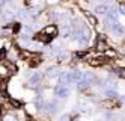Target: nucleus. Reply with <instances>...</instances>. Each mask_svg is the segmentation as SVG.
Listing matches in <instances>:
<instances>
[{"label":"nucleus","mask_w":125,"mask_h":121,"mask_svg":"<svg viewBox=\"0 0 125 121\" xmlns=\"http://www.w3.org/2000/svg\"><path fill=\"white\" fill-rule=\"evenodd\" d=\"M91 29H89L87 26H84V24H82L80 26V29L75 32V33H73V36H74V40L75 41H78L80 44H87L89 42V40H91Z\"/></svg>","instance_id":"1"},{"label":"nucleus","mask_w":125,"mask_h":121,"mask_svg":"<svg viewBox=\"0 0 125 121\" xmlns=\"http://www.w3.org/2000/svg\"><path fill=\"white\" fill-rule=\"evenodd\" d=\"M57 79L60 82V85L63 86H68L71 83H74V79H73V71H62L57 74Z\"/></svg>","instance_id":"2"},{"label":"nucleus","mask_w":125,"mask_h":121,"mask_svg":"<svg viewBox=\"0 0 125 121\" xmlns=\"http://www.w3.org/2000/svg\"><path fill=\"white\" fill-rule=\"evenodd\" d=\"M109 27H110V30L113 32V35L116 36H122L124 35V26L118 21V20H109Z\"/></svg>","instance_id":"3"},{"label":"nucleus","mask_w":125,"mask_h":121,"mask_svg":"<svg viewBox=\"0 0 125 121\" xmlns=\"http://www.w3.org/2000/svg\"><path fill=\"white\" fill-rule=\"evenodd\" d=\"M57 32H59L57 27L53 26V24H50V26H45V27H44L41 33H44L45 36H48L50 40H53V38H56V36H57Z\"/></svg>","instance_id":"4"},{"label":"nucleus","mask_w":125,"mask_h":121,"mask_svg":"<svg viewBox=\"0 0 125 121\" xmlns=\"http://www.w3.org/2000/svg\"><path fill=\"white\" fill-rule=\"evenodd\" d=\"M54 95H56L57 98H66V97L69 95V89H68V86H63V85L56 86V88H54Z\"/></svg>","instance_id":"5"},{"label":"nucleus","mask_w":125,"mask_h":121,"mask_svg":"<svg viewBox=\"0 0 125 121\" xmlns=\"http://www.w3.org/2000/svg\"><path fill=\"white\" fill-rule=\"evenodd\" d=\"M41 79H42V74L41 73H32L30 76L27 77V83L30 86H36L38 83L41 82Z\"/></svg>","instance_id":"6"},{"label":"nucleus","mask_w":125,"mask_h":121,"mask_svg":"<svg viewBox=\"0 0 125 121\" xmlns=\"http://www.w3.org/2000/svg\"><path fill=\"white\" fill-rule=\"evenodd\" d=\"M60 36L63 40H68L69 36H73V27L68 26V24H63V27L60 29Z\"/></svg>","instance_id":"7"},{"label":"nucleus","mask_w":125,"mask_h":121,"mask_svg":"<svg viewBox=\"0 0 125 121\" xmlns=\"http://www.w3.org/2000/svg\"><path fill=\"white\" fill-rule=\"evenodd\" d=\"M50 17H51L54 21H62V20L65 18V12H63V11H57V9H54V11L50 12Z\"/></svg>","instance_id":"8"},{"label":"nucleus","mask_w":125,"mask_h":121,"mask_svg":"<svg viewBox=\"0 0 125 121\" xmlns=\"http://www.w3.org/2000/svg\"><path fill=\"white\" fill-rule=\"evenodd\" d=\"M15 18H17L18 21H26V20H29V12H27V9H21V11L15 12Z\"/></svg>","instance_id":"9"},{"label":"nucleus","mask_w":125,"mask_h":121,"mask_svg":"<svg viewBox=\"0 0 125 121\" xmlns=\"http://www.w3.org/2000/svg\"><path fill=\"white\" fill-rule=\"evenodd\" d=\"M109 9H110V6H109V5L101 3V5H98V6L95 8V12H96V14H100V15H107Z\"/></svg>","instance_id":"10"},{"label":"nucleus","mask_w":125,"mask_h":121,"mask_svg":"<svg viewBox=\"0 0 125 121\" xmlns=\"http://www.w3.org/2000/svg\"><path fill=\"white\" fill-rule=\"evenodd\" d=\"M3 21L8 23V21H11L12 18H15V11L14 9H5V12H3Z\"/></svg>","instance_id":"11"},{"label":"nucleus","mask_w":125,"mask_h":121,"mask_svg":"<svg viewBox=\"0 0 125 121\" xmlns=\"http://www.w3.org/2000/svg\"><path fill=\"white\" fill-rule=\"evenodd\" d=\"M95 49L98 52H105L107 49H109V45H107V42L104 41V38H98L96 41V45H95Z\"/></svg>","instance_id":"12"},{"label":"nucleus","mask_w":125,"mask_h":121,"mask_svg":"<svg viewBox=\"0 0 125 121\" xmlns=\"http://www.w3.org/2000/svg\"><path fill=\"white\" fill-rule=\"evenodd\" d=\"M9 74H11V70L5 64H0V77H8Z\"/></svg>","instance_id":"13"},{"label":"nucleus","mask_w":125,"mask_h":121,"mask_svg":"<svg viewBox=\"0 0 125 121\" xmlns=\"http://www.w3.org/2000/svg\"><path fill=\"white\" fill-rule=\"evenodd\" d=\"M57 74L59 73H57V68L56 67H48L47 68V76L48 77H57Z\"/></svg>","instance_id":"14"},{"label":"nucleus","mask_w":125,"mask_h":121,"mask_svg":"<svg viewBox=\"0 0 125 121\" xmlns=\"http://www.w3.org/2000/svg\"><path fill=\"white\" fill-rule=\"evenodd\" d=\"M105 95L109 97V98H118V97H119V94H118L115 89H107V91H105Z\"/></svg>","instance_id":"15"},{"label":"nucleus","mask_w":125,"mask_h":121,"mask_svg":"<svg viewBox=\"0 0 125 121\" xmlns=\"http://www.w3.org/2000/svg\"><path fill=\"white\" fill-rule=\"evenodd\" d=\"M75 86H77V89H78V91H83V89H84V88H87L89 85H87L86 82L80 80V82H77V83H75Z\"/></svg>","instance_id":"16"},{"label":"nucleus","mask_w":125,"mask_h":121,"mask_svg":"<svg viewBox=\"0 0 125 121\" xmlns=\"http://www.w3.org/2000/svg\"><path fill=\"white\" fill-rule=\"evenodd\" d=\"M86 17H87V20L91 21V24H92V26H95V24L98 23V21H96V18H95L94 15H91V14H86Z\"/></svg>","instance_id":"17"},{"label":"nucleus","mask_w":125,"mask_h":121,"mask_svg":"<svg viewBox=\"0 0 125 121\" xmlns=\"http://www.w3.org/2000/svg\"><path fill=\"white\" fill-rule=\"evenodd\" d=\"M9 2H11V0H0V9H3V8H5L8 3H9Z\"/></svg>","instance_id":"18"},{"label":"nucleus","mask_w":125,"mask_h":121,"mask_svg":"<svg viewBox=\"0 0 125 121\" xmlns=\"http://www.w3.org/2000/svg\"><path fill=\"white\" fill-rule=\"evenodd\" d=\"M125 14V8L124 5H119V11H118V15H124Z\"/></svg>","instance_id":"19"},{"label":"nucleus","mask_w":125,"mask_h":121,"mask_svg":"<svg viewBox=\"0 0 125 121\" xmlns=\"http://www.w3.org/2000/svg\"><path fill=\"white\" fill-rule=\"evenodd\" d=\"M11 103H12L15 108H20V106H21V101H18V100H11Z\"/></svg>","instance_id":"20"},{"label":"nucleus","mask_w":125,"mask_h":121,"mask_svg":"<svg viewBox=\"0 0 125 121\" xmlns=\"http://www.w3.org/2000/svg\"><path fill=\"white\" fill-rule=\"evenodd\" d=\"M0 115H2V106H0Z\"/></svg>","instance_id":"21"},{"label":"nucleus","mask_w":125,"mask_h":121,"mask_svg":"<svg viewBox=\"0 0 125 121\" xmlns=\"http://www.w3.org/2000/svg\"><path fill=\"white\" fill-rule=\"evenodd\" d=\"M95 121H101V120H95Z\"/></svg>","instance_id":"22"}]
</instances>
